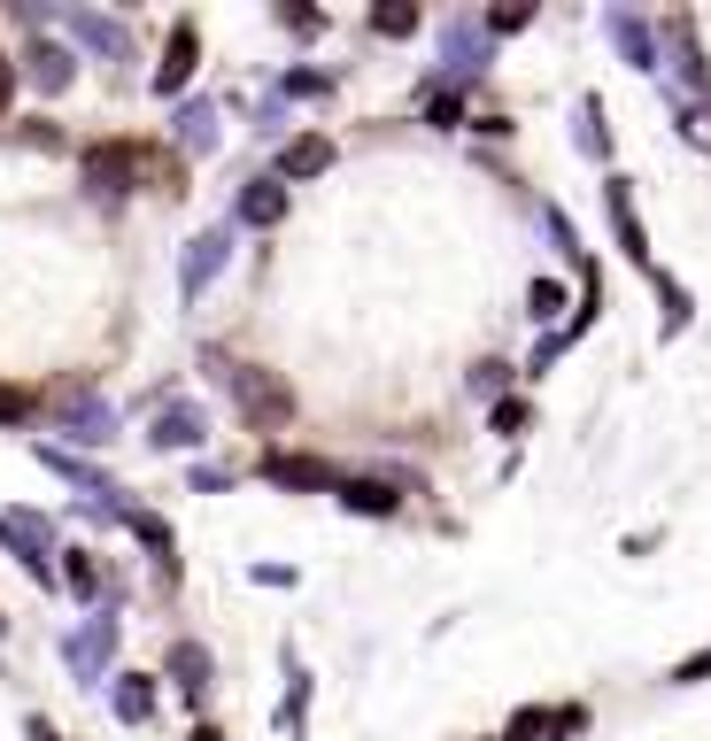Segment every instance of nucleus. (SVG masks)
Listing matches in <instances>:
<instances>
[{"mask_svg": "<svg viewBox=\"0 0 711 741\" xmlns=\"http://www.w3.org/2000/svg\"><path fill=\"white\" fill-rule=\"evenodd\" d=\"M132 178L171 186V193H178V178H186V170H178L163 148H93V154H86V186H93V193H117V186H132Z\"/></svg>", "mask_w": 711, "mask_h": 741, "instance_id": "nucleus-1", "label": "nucleus"}, {"mask_svg": "<svg viewBox=\"0 0 711 741\" xmlns=\"http://www.w3.org/2000/svg\"><path fill=\"white\" fill-rule=\"evenodd\" d=\"M0 418H31V394L23 387H0Z\"/></svg>", "mask_w": 711, "mask_h": 741, "instance_id": "nucleus-11", "label": "nucleus"}, {"mask_svg": "<svg viewBox=\"0 0 711 741\" xmlns=\"http://www.w3.org/2000/svg\"><path fill=\"white\" fill-rule=\"evenodd\" d=\"M132 525H140V541H148V549H163V557H171V525H163V518H132Z\"/></svg>", "mask_w": 711, "mask_h": 741, "instance_id": "nucleus-10", "label": "nucleus"}, {"mask_svg": "<svg viewBox=\"0 0 711 741\" xmlns=\"http://www.w3.org/2000/svg\"><path fill=\"white\" fill-rule=\"evenodd\" d=\"M240 217H248V224H279V217H287V186L256 178V186L240 193Z\"/></svg>", "mask_w": 711, "mask_h": 741, "instance_id": "nucleus-3", "label": "nucleus"}, {"mask_svg": "<svg viewBox=\"0 0 711 741\" xmlns=\"http://www.w3.org/2000/svg\"><path fill=\"white\" fill-rule=\"evenodd\" d=\"M156 441L171 448V441H201V418H193V410H163V433H156Z\"/></svg>", "mask_w": 711, "mask_h": 741, "instance_id": "nucleus-9", "label": "nucleus"}, {"mask_svg": "<svg viewBox=\"0 0 711 741\" xmlns=\"http://www.w3.org/2000/svg\"><path fill=\"white\" fill-rule=\"evenodd\" d=\"M217 371H224V387L248 402V418H256V425H279V418H294V394H287L279 379H263L256 363H217Z\"/></svg>", "mask_w": 711, "mask_h": 741, "instance_id": "nucleus-2", "label": "nucleus"}, {"mask_svg": "<svg viewBox=\"0 0 711 741\" xmlns=\"http://www.w3.org/2000/svg\"><path fill=\"white\" fill-rule=\"evenodd\" d=\"M0 109H8V54H0Z\"/></svg>", "mask_w": 711, "mask_h": 741, "instance_id": "nucleus-12", "label": "nucleus"}, {"mask_svg": "<svg viewBox=\"0 0 711 741\" xmlns=\"http://www.w3.org/2000/svg\"><path fill=\"white\" fill-rule=\"evenodd\" d=\"M186 70H193V23H178V31H171V62L156 70V86L178 93V86H186Z\"/></svg>", "mask_w": 711, "mask_h": 741, "instance_id": "nucleus-5", "label": "nucleus"}, {"mask_svg": "<svg viewBox=\"0 0 711 741\" xmlns=\"http://www.w3.org/2000/svg\"><path fill=\"white\" fill-rule=\"evenodd\" d=\"M326 162H333L326 140H294V148H287V170H294V178H310V170H326Z\"/></svg>", "mask_w": 711, "mask_h": 741, "instance_id": "nucleus-7", "label": "nucleus"}, {"mask_svg": "<svg viewBox=\"0 0 711 741\" xmlns=\"http://www.w3.org/2000/svg\"><path fill=\"white\" fill-rule=\"evenodd\" d=\"M31 70H39V86H47V93H62V86H70V62H62L54 47H39V54H31Z\"/></svg>", "mask_w": 711, "mask_h": 741, "instance_id": "nucleus-8", "label": "nucleus"}, {"mask_svg": "<svg viewBox=\"0 0 711 741\" xmlns=\"http://www.w3.org/2000/svg\"><path fill=\"white\" fill-rule=\"evenodd\" d=\"M341 502H349V510H371V518H387V510H394V487H379V479H341Z\"/></svg>", "mask_w": 711, "mask_h": 741, "instance_id": "nucleus-6", "label": "nucleus"}, {"mask_svg": "<svg viewBox=\"0 0 711 741\" xmlns=\"http://www.w3.org/2000/svg\"><path fill=\"white\" fill-rule=\"evenodd\" d=\"M263 471H271L279 487H341V479H333L326 463H310V455H271Z\"/></svg>", "mask_w": 711, "mask_h": 741, "instance_id": "nucleus-4", "label": "nucleus"}]
</instances>
